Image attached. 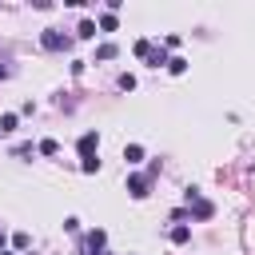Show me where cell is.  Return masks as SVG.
<instances>
[{
    "instance_id": "6da1fadb",
    "label": "cell",
    "mask_w": 255,
    "mask_h": 255,
    "mask_svg": "<svg viewBox=\"0 0 255 255\" xmlns=\"http://www.w3.org/2000/svg\"><path fill=\"white\" fill-rule=\"evenodd\" d=\"M40 44L48 48V52H60V48H68V40L56 32V28H44V36H40Z\"/></svg>"
},
{
    "instance_id": "7a4b0ae2",
    "label": "cell",
    "mask_w": 255,
    "mask_h": 255,
    "mask_svg": "<svg viewBox=\"0 0 255 255\" xmlns=\"http://www.w3.org/2000/svg\"><path fill=\"white\" fill-rule=\"evenodd\" d=\"M76 147H80V159H88V155H96V147H100V135H96V131H84Z\"/></svg>"
},
{
    "instance_id": "3957f363",
    "label": "cell",
    "mask_w": 255,
    "mask_h": 255,
    "mask_svg": "<svg viewBox=\"0 0 255 255\" xmlns=\"http://www.w3.org/2000/svg\"><path fill=\"white\" fill-rule=\"evenodd\" d=\"M147 183H151V175H128V191H131L135 199L147 195Z\"/></svg>"
},
{
    "instance_id": "277c9868",
    "label": "cell",
    "mask_w": 255,
    "mask_h": 255,
    "mask_svg": "<svg viewBox=\"0 0 255 255\" xmlns=\"http://www.w3.org/2000/svg\"><path fill=\"white\" fill-rule=\"evenodd\" d=\"M211 211H215V207H211L207 199H191V215H195V219H211Z\"/></svg>"
},
{
    "instance_id": "5b68a950",
    "label": "cell",
    "mask_w": 255,
    "mask_h": 255,
    "mask_svg": "<svg viewBox=\"0 0 255 255\" xmlns=\"http://www.w3.org/2000/svg\"><path fill=\"white\" fill-rule=\"evenodd\" d=\"M167 60H171V56H167L163 48H151V52H147V64H151V68H159V64H167Z\"/></svg>"
},
{
    "instance_id": "8992f818",
    "label": "cell",
    "mask_w": 255,
    "mask_h": 255,
    "mask_svg": "<svg viewBox=\"0 0 255 255\" xmlns=\"http://www.w3.org/2000/svg\"><path fill=\"white\" fill-rule=\"evenodd\" d=\"M124 159H128V163H139V159H143V147H139V143H128V147H124Z\"/></svg>"
},
{
    "instance_id": "52a82bcc",
    "label": "cell",
    "mask_w": 255,
    "mask_h": 255,
    "mask_svg": "<svg viewBox=\"0 0 255 255\" xmlns=\"http://www.w3.org/2000/svg\"><path fill=\"white\" fill-rule=\"evenodd\" d=\"M76 36H80V40H92V36H96V24H92V20H80Z\"/></svg>"
},
{
    "instance_id": "ba28073f",
    "label": "cell",
    "mask_w": 255,
    "mask_h": 255,
    "mask_svg": "<svg viewBox=\"0 0 255 255\" xmlns=\"http://www.w3.org/2000/svg\"><path fill=\"white\" fill-rule=\"evenodd\" d=\"M167 72H171V76H183V72H187V60L171 56V60H167Z\"/></svg>"
},
{
    "instance_id": "9c48e42d",
    "label": "cell",
    "mask_w": 255,
    "mask_h": 255,
    "mask_svg": "<svg viewBox=\"0 0 255 255\" xmlns=\"http://www.w3.org/2000/svg\"><path fill=\"white\" fill-rule=\"evenodd\" d=\"M187 239H191V227H183V223L171 227V243H187Z\"/></svg>"
},
{
    "instance_id": "30bf717a",
    "label": "cell",
    "mask_w": 255,
    "mask_h": 255,
    "mask_svg": "<svg viewBox=\"0 0 255 255\" xmlns=\"http://www.w3.org/2000/svg\"><path fill=\"white\" fill-rule=\"evenodd\" d=\"M104 243H108L104 231H92V235H88V247H92V251H104Z\"/></svg>"
},
{
    "instance_id": "8fae6325",
    "label": "cell",
    "mask_w": 255,
    "mask_h": 255,
    "mask_svg": "<svg viewBox=\"0 0 255 255\" xmlns=\"http://www.w3.org/2000/svg\"><path fill=\"white\" fill-rule=\"evenodd\" d=\"M28 243H32L28 231H16V235H12V247H16V251H28Z\"/></svg>"
},
{
    "instance_id": "7c38bea8",
    "label": "cell",
    "mask_w": 255,
    "mask_h": 255,
    "mask_svg": "<svg viewBox=\"0 0 255 255\" xmlns=\"http://www.w3.org/2000/svg\"><path fill=\"white\" fill-rule=\"evenodd\" d=\"M116 52H120V48H116V44H100V48H96V60H112V56H116Z\"/></svg>"
},
{
    "instance_id": "4fadbf2b",
    "label": "cell",
    "mask_w": 255,
    "mask_h": 255,
    "mask_svg": "<svg viewBox=\"0 0 255 255\" xmlns=\"http://www.w3.org/2000/svg\"><path fill=\"white\" fill-rule=\"evenodd\" d=\"M36 151H40V155H56V151H60V143H56V139H40V147H36Z\"/></svg>"
},
{
    "instance_id": "5bb4252c",
    "label": "cell",
    "mask_w": 255,
    "mask_h": 255,
    "mask_svg": "<svg viewBox=\"0 0 255 255\" xmlns=\"http://www.w3.org/2000/svg\"><path fill=\"white\" fill-rule=\"evenodd\" d=\"M16 124H20V116H12V112L0 116V131H16Z\"/></svg>"
},
{
    "instance_id": "9a60e30c",
    "label": "cell",
    "mask_w": 255,
    "mask_h": 255,
    "mask_svg": "<svg viewBox=\"0 0 255 255\" xmlns=\"http://www.w3.org/2000/svg\"><path fill=\"white\" fill-rule=\"evenodd\" d=\"M80 171H84V175H92V171H100V159H96V155H88V159L80 163Z\"/></svg>"
},
{
    "instance_id": "2e32d148",
    "label": "cell",
    "mask_w": 255,
    "mask_h": 255,
    "mask_svg": "<svg viewBox=\"0 0 255 255\" xmlns=\"http://www.w3.org/2000/svg\"><path fill=\"white\" fill-rule=\"evenodd\" d=\"M100 28H104V32H116V16H112V12H108V16H100Z\"/></svg>"
},
{
    "instance_id": "e0dca14e",
    "label": "cell",
    "mask_w": 255,
    "mask_h": 255,
    "mask_svg": "<svg viewBox=\"0 0 255 255\" xmlns=\"http://www.w3.org/2000/svg\"><path fill=\"white\" fill-rule=\"evenodd\" d=\"M147 52H151V40H135V56H143V60H147Z\"/></svg>"
},
{
    "instance_id": "ac0fdd59",
    "label": "cell",
    "mask_w": 255,
    "mask_h": 255,
    "mask_svg": "<svg viewBox=\"0 0 255 255\" xmlns=\"http://www.w3.org/2000/svg\"><path fill=\"white\" fill-rule=\"evenodd\" d=\"M120 88H124V92H131V88H135V76H128V72H124V76H120Z\"/></svg>"
},
{
    "instance_id": "d6986e66",
    "label": "cell",
    "mask_w": 255,
    "mask_h": 255,
    "mask_svg": "<svg viewBox=\"0 0 255 255\" xmlns=\"http://www.w3.org/2000/svg\"><path fill=\"white\" fill-rule=\"evenodd\" d=\"M0 76H8V68H4V64H0Z\"/></svg>"
},
{
    "instance_id": "ffe728a7",
    "label": "cell",
    "mask_w": 255,
    "mask_h": 255,
    "mask_svg": "<svg viewBox=\"0 0 255 255\" xmlns=\"http://www.w3.org/2000/svg\"><path fill=\"white\" fill-rule=\"evenodd\" d=\"M0 247H4V231H0Z\"/></svg>"
}]
</instances>
